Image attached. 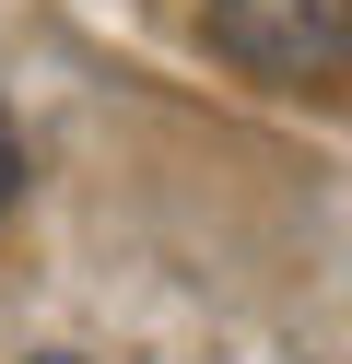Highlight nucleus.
<instances>
[{"instance_id":"f257e3e1","label":"nucleus","mask_w":352,"mask_h":364,"mask_svg":"<svg viewBox=\"0 0 352 364\" xmlns=\"http://www.w3.org/2000/svg\"><path fill=\"white\" fill-rule=\"evenodd\" d=\"M211 48L270 82H317L352 48V0H211Z\"/></svg>"},{"instance_id":"f03ea898","label":"nucleus","mask_w":352,"mask_h":364,"mask_svg":"<svg viewBox=\"0 0 352 364\" xmlns=\"http://www.w3.org/2000/svg\"><path fill=\"white\" fill-rule=\"evenodd\" d=\"M12 176H23V165H12V129H0V200H12Z\"/></svg>"},{"instance_id":"7ed1b4c3","label":"nucleus","mask_w":352,"mask_h":364,"mask_svg":"<svg viewBox=\"0 0 352 364\" xmlns=\"http://www.w3.org/2000/svg\"><path fill=\"white\" fill-rule=\"evenodd\" d=\"M36 364H82V353H36Z\"/></svg>"}]
</instances>
